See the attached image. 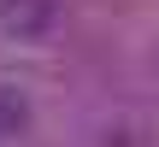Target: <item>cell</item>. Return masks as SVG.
Returning a JSON list of instances; mask_svg holds the SVG:
<instances>
[{
  "mask_svg": "<svg viewBox=\"0 0 159 147\" xmlns=\"http://www.w3.org/2000/svg\"><path fill=\"white\" fill-rule=\"evenodd\" d=\"M18 124H24V100H18L12 88H0V136H6V130H18Z\"/></svg>",
  "mask_w": 159,
  "mask_h": 147,
  "instance_id": "2",
  "label": "cell"
},
{
  "mask_svg": "<svg viewBox=\"0 0 159 147\" xmlns=\"http://www.w3.org/2000/svg\"><path fill=\"white\" fill-rule=\"evenodd\" d=\"M0 29L18 41H41L59 29V0H0Z\"/></svg>",
  "mask_w": 159,
  "mask_h": 147,
  "instance_id": "1",
  "label": "cell"
}]
</instances>
